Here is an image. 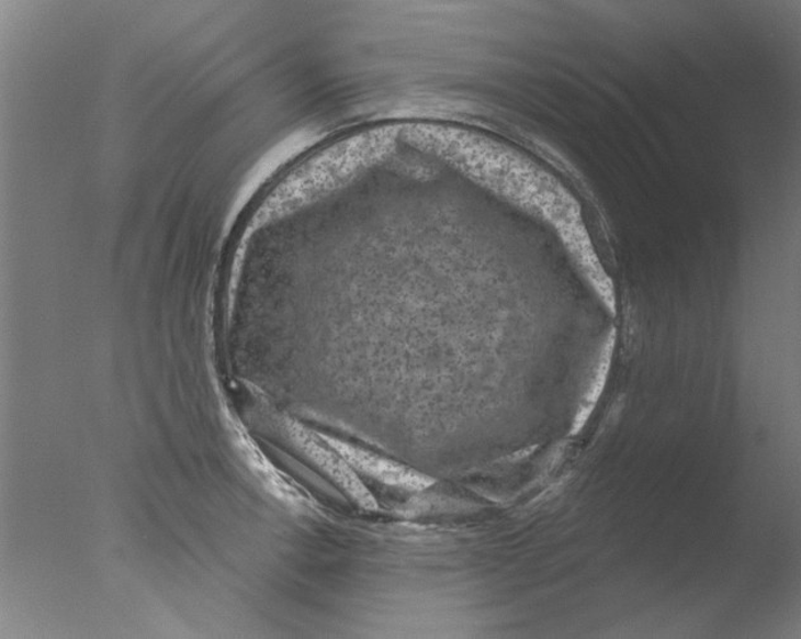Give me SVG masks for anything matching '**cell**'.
<instances>
[{"instance_id": "1", "label": "cell", "mask_w": 801, "mask_h": 639, "mask_svg": "<svg viewBox=\"0 0 801 639\" xmlns=\"http://www.w3.org/2000/svg\"><path fill=\"white\" fill-rule=\"evenodd\" d=\"M340 450L359 470L370 473L381 481L391 483V485H399L408 489H424L430 485L427 478L407 471L404 467L381 460L379 457L368 455L363 450L348 446H341Z\"/></svg>"}]
</instances>
